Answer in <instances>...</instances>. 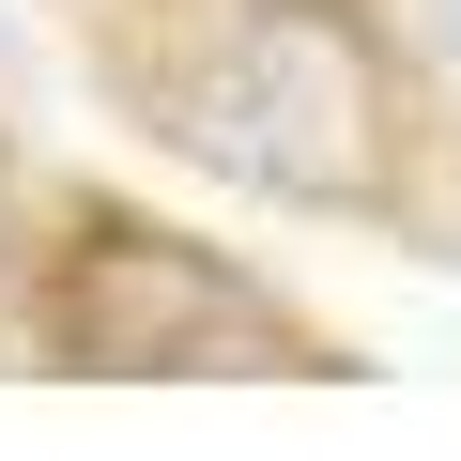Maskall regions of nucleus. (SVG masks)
<instances>
[{
    "mask_svg": "<svg viewBox=\"0 0 461 461\" xmlns=\"http://www.w3.org/2000/svg\"><path fill=\"white\" fill-rule=\"evenodd\" d=\"M185 154L262 185V200H369L384 185V93H369V47L308 0H262L200 47V77L169 93Z\"/></svg>",
    "mask_w": 461,
    "mask_h": 461,
    "instance_id": "nucleus-1",
    "label": "nucleus"
},
{
    "mask_svg": "<svg viewBox=\"0 0 461 461\" xmlns=\"http://www.w3.org/2000/svg\"><path fill=\"white\" fill-rule=\"evenodd\" d=\"M47 339L62 369H123V384H200V369H308V339L230 277L215 247H185V230L154 215H108L62 247L47 277Z\"/></svg>",
    "mask_w": 461,
    "mask_h": 461,
    "instance_id": "nucleus-2",
    "label": "nucleus"
},
{
    "mask_svg": "<svg viewBox=\"0 0 461 461\" xmlns=\"http://www.w3.org/2000/svg\"><path fill=\"white\" fill-rule=\"evenodd\" d=\"M430 32H446V62H461V0H430Z\"/></svg>",
    "mask_w": 461,
    "mask_h": 461,
    "instance_id": "nucleus-3",
    "label": "nucleus"
}]
</instances>
